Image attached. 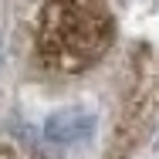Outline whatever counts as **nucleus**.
Masks as SVG:
<instances>
[{"label":"nucleus","mask_w":159,"mask_h":159,"mask_svg":"<svg viewBox=\"0 0 159 159\" xmlns=\"http://www.w3.org/2000/svg\"><path fill=\"white\" fill-rule=\"evenodd\" d=\"M112 31L102 0H48L37 17V58L51 71H85L108 51Z\"/></svg>","instance_id":"f257e3e1"},{"label":"nucleus","mask_w":159,"mask_h":159,"mask_svg":"<svg viewBox=\"0 0 159 159\" xmlns=\"http://www.w3.org/2000/svg\"><path fill=\"white\" fill-rule=\"evenodd\" d=\"M0 61H3V37H0Z\"/></svg>","instance_id":"7ed1b4c3"},{"label":"nucleus","mask_w":159,"mask_h":159,"mask_svg":"<svg viewBox=\"0 0 159 159\" xmlns=\"http://www.w3.org/2000/svg\"><path fill=\"white\" fill-rule=\"evenodd\" d=\"M95 132V115L88 108H58L44 122V139L54 146H78L92 139Z\"/></svg>","instance_id":"f03ea898"}]
</instances>
